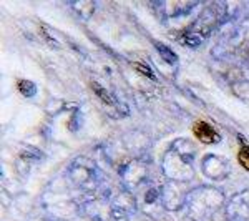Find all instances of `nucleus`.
Here are the masks:
<instances>
[{
  "label": "nucleus",
  "instance_id": "obj_1",
  "mask_svg": "<svg viewBox=\"0 0 249 221\" xmlns=\"http://www.w3.org/2000/svg\"><path fill=\"white\" fill-rule=\"evenodd\" d=\"M193 133L203 143H214L219 140V135L216 133V130L206 122H196L193 125Z\"/></svg>",
  "mask_w": 249,
  "mask_h": 221
},
{
  "label": "nucleus",
  "instance_id": "obj_2",
  "mask_svg": "<svg viewBox=\"0 0 249 221\" xmlns=\"http://www.w3.org/2000/svg\"><path fill=\"white\" fill-rule=\"evenodd\" d=\"M155 47L158 48V52L161 54V57L166 60L168 63H175L176 60H178V57H176V54H173V50L171 48H168V47H164L163 43H160V42H156L155 43Z\"/></svg>",
  "mask_w": 249,
  "mask_h": 221
},
{
  "label": "nucleus",
  "instance_id": "obj_3",
  "mask_svg": "<svg viewBox=\"0 0 249 221\" xmlns=\"http://www.w3.org/2000/svg\"><path fill=\"white\" fill-rule=\"evenodd\" d=\"M17 87H18L20 93L25 95V96H32V95H35V90H37L34 83L29 82V80H20V82L17 83Z\"/></svg>",
  "mask_w": 249,
  "mask_h": 221
},
{
  "label": "nucleus",
  "instance_id": "obj_4",
  "mask_svg": "<svg viewBox=\"0 0 249 221\" xmlns=\"http://www.w3.org/2000/svg\"><path fill=\"white\" fill-rule=\"evenodd\" d=\"M91 88H93V90H95V93L98 95L100 98H102L105 103H108V105H111V103H113V98H111V96L108 95V92L105 90V88H103V87H100L98 83H95V82H93V83H91Z\"/></svg>",
  "mask_w": 249,
  "mask_h": 221
},
{
  "label": "nucleus",
  "instance_id": "obj_5",
  "mask_svg": "<svg viewBox=\"0 0 249 221\" xmlns=\"http://www.w3.org/2000/svg\"><path fill=\"white\" fill-rule=\"evenodd\" d=\"M238 160H239V163L246 168V170H249V147L241 148L239 155H238Z\"/></svg>",
  "mask_w": 249,
  "mask_h": 221
},
{
  "label": "nucleus",
  "instance_id": "obj_6",
  "mask_svg": "<svg viewBox=\"0 0 249 221\" xmlns=\"http://www.w3.org/2000/svg\"><path fill=\"white\" fill-rule=\"evenodd\" d=\"M135 67H136V70H138V72H143V74L148 75V77H153V72L148 70L146 65H143V63H135Z\"/></svg>",
  "mask_w": 249,
  "mask_h": 221
}]
</instances>
